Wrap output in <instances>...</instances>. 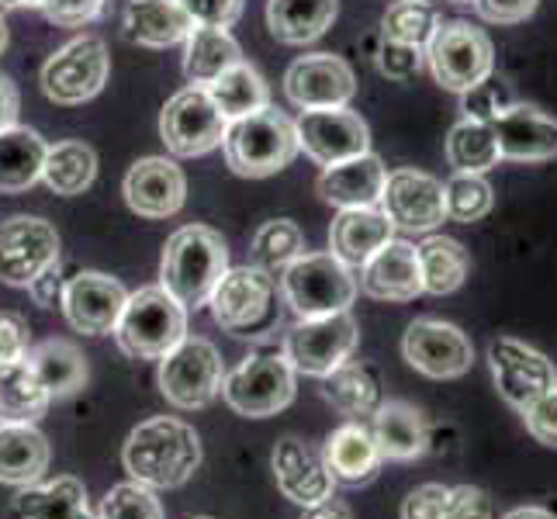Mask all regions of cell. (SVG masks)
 <instances>
[{"label":"cell","mask_w":557,"mask_h":519,"mask_svg":"<svg viewBox=\"0 0 557 519\" xmlns=\"http://www.w3.org/2000/svg\"><path fill=\"white\" fill-rule=\"evenodd\" d=\"M447 485H419L401 503V519H447Z\"/></svg>","instance_id":"cell-50"},{"label":"cell","mask_w":557,"mask_h":519,"mask_svg":"<svg viewBox=\"0 0 557 519\" xmlns=\"http://www.w3.org/2000/svg\"><path fill=\"white\" fill-rule=\"evenodd\" d=\"M198 519H211V516H198Z\"/></svg>","instance_id":"cell-61"},{"label":"cell","mask_w":557,"mask_h":519,"mask_svg":"<svg viewBox=\"0 0 557 519\" xmlns=\"http://www.w3.org/2000/svg\"><path fill=\"white\" fill-rule=\"evenodd\" d=\"M281 295L298 319H319L350 312L357 298V277L333 254H301L281 274Z\"/></svg>","instance_id":"cell-5"},{"label":"cell","mask_w":557,"mask_h":519,"mask_svg":"<svg viewBox=\"0 0 557 519\" xmlns=\"http://www.w3.org/2000/svg\"><path fill=\"white\" fill-rule=\"evenodd\" d=\"M205 90L211 94V101L219 104V111L228 122L246 119V114L271 104V87H267V81L249 63H236L233 70H225Z\"/></svg>","instance_id":"cell-39"},{"label":"cell","mask_w":557,"mask_h":519,"mask_svg":"<svg viewBox=\"0 0 557 519\" xmlns=\"http://www.w3.org/2000/svg\"><path fill=\"white\" fill-rule=\"evenodd\" d=\"M295 128H298V149H305V157H312L322 166L343 163L371 149L368 122L350 108L301 111Z\"/></svg>","instance_id":"cell-18"},{"label":"cell","mask_w":557,"mask_h":519,"mask_svg":"<svg viewBox=\"0 0 557 519\" xmlns=\"http://www.w3.org/2000/svg\"><path fill=\"white\" fill-rule=\"evenodd\" d=\"M8 8H42V0H0V11Z\"/></svg>","instance_id":"cell-58"},{"label":"cell","mask_w":557,"mask_h":519,"mask_svg":"<svg viewBox=\"0 0 557 519\" xmlns=\"http://www.w3.org/2000/svg\"><path fill=\"white\" fill-rule=\"evenodd\" d=\"M377 205H381L384 215H388V222L395 228H406V233L430 236L433 228H440L447 222L444 181H436L422 170L388 173Z\"/></svg>","instance_id":"cell-16"},{"label":"cell","mask_w":557,"mask_h":519,"mask_svg":"<svg viewBox=\"0 0 557 519\" xmlns=\"http://www.w3.org/2000/svg\"><path fill=\"white\" fill-rule=\"evenodd\" d=\"M447 519H492V498L485 489L457 485L447 492Z\"/></svg>","instance_id":"cell-51"},{"label":"cell","mask_w":557,"mask_h":519,"mask_svg":"<svg viewBox=\"0 0 557 519\" xmlns=\"http://www.w3.org/2000/svg\"><path fill=\"white\" fill-rule=\"evenodd\" d=\"M520 416H523L527 430H530V436L536 440V444L557 447V388H550L547 395L530 401Z\"/></svg>","instance_id":"cell-49"},{"label":"cell","mask_w":557,"mask_h":519,"mask_svg":"<svg viewBox=\"0 0 557 519\" xmlns=\"http://www.w3.org/2000/svg\"><path fill=\"white\" fill-rule=\"evenodd\" d=\"M28 368L46 384L52 398L76 395L87 384V357L70 339H46L28 350Z\"/></svg>","instance_id":"cell-34"},{"label":"cell","mask_w":557,"mask_h":519,"mask_svg":"<svg viewBox=\"0 0 557 519\" xmlns=\"http://www.w3.org/2000/svg\"><path fill=\"white\" fill-rule=\"evenodd\" d=\"M444 201H447V219L471 225V222H482L492 211L495 190L485 181V173H454L444 184Z\"/></svg>","instance_id":"cell-42"},{"label":"cell","mask_w":557,"mask_h":519,"mask_svg":"<svg viewBox=\"0 0 557 519\" xmlns=\"http://www.w3.org/2000/svg\"><path fill=\"white\" fill-rule=\"evenodd\" d=\"M222 149L233 173L260 181L284 170L298 157V128L284 111L267 104L253 114H246V119L228 122Z\"/></svg>","instance_id":"cell-3"},{"label":"cell","mask_w":557,"mask_h":519,"mask_svg":"<svg viewBox=\"0 0 557 519\" xmlns=\"http://www.w3.org/2000/svg\"><path fill=\"white\" fill-rule=\"evenodd\" d=\"M274 478L284 498H292L295 506H312L330 498L336 482L325 465V454L312 444H305L298 436H284L274 447Z\"/></svg>","instance_id":"cell-22"},{"label":"cell","mask_w":557,"mask_h":519,"mask_svg":"<svg viewBox=\"0 0 557 519\" xmlns=\"http://www.w3.org/2000/svg\"><path fill=\"white\" fill-rule=\"evenodd\" d=\"M384 177H388V170H384L374 152H360V157L325 166L315 187L322 201L336 208H371L381 201Z\"/></svg>","instance_id":"cell-24"},{"label":"cell","mask_w":557,"mask_h":519,"mask_svg":"<svg viewBox=\"0 0 557 519\" xmlns=\"http://www.w3.org/2000/svg\"><path fill=\"white\" fill-rule=\"evenodd\" d=\"M419 274H422V295H454L468 281L471 257L468 249L450 236H426L419 246Z\"/></svg>","instance_id":"cell-36"},{"label":"cell","mask_w":557,"mask_h":519,"mask_svg":"<svg viewBox=\"0 0 557 519\" xmlns=\"http://www.w3.org/2000/svg\"><path fill=\"white\" fill-rule=\"evenodd\" d=\"M125 201L143 219H174L187 201L184 170L166 157H146L125 173Z\"/></svg>","instance_id":"cell-20"},{"label":"cell","mask_w":557,"mask_h":519,"mask_svg":"<svg viewBox=\"0 0 557 519\" xmlns=\"http://www.w3.org/2000/svg\"><path fill=\"white\" fill-rule=\"evenodd\" d=\"M28 350V322L14 312H0V363L25 360Z\"/></svg>","instance_id":"cell-53"},{"label":"cell","mask_w":557,"mask_h":519,"mask_svg":"<svg viewBox=\"0 0 557 519\" xmlns=\"http://www.w3.org/2000/svg\"><path fill=\"white\" fill-rule=\"evenodd\" d=\"M14 509L22 519H98L87 506V489L81 478L63 474L46 485H28L17 492Z\"/></svg>","instance_id":"cell-32"},{"label":"cell","mask_w":557,"mask_h":519,"mask_svg":"<svg viewBox=\"0 0 557 519\" xmlns=\"http://www.w3.org/2000/svg\"><path fill=\"white\" fill-rule=\"evenodd\" d=\"M503 152H498V139L488 122L460 119L450 136H447V163L454 173H485L498 166Z\"/></svg>","instance_id":"cell-40"},{"label":"cell","mask_w":557,"mask_h":519,"mask_svg":"<svg viewBox=\"0 0 557 519\" xmlns=\"http://www.w3.org/2000/svg\"><path fill=\"white\" fill-rule=\"evenodd\" d=\"M401 354H406L412 371L433 381L465 378L474 363V346L468 333L440 319H416L406 330V339H401Z\"/></svg>","instance_id":"cell-15"},{"label":"cell","mask_w":557,"mask_h":519,"mask_svg":"<svg viewBox=\"0 0 557 519\" xmlns=\"http://www.w3.org/2000/svg\"><path fill=\"white\" fill-rule=\"evenodd\" d=\"M371 433L384 460H416L430 447V427L409 401H381L371 416Z\"/></svg>","instance_id":"cell-27"},{"label":"cell","mask_w":557,"mask_h":519,"mask_svg":"<svg viewBox=\"0 0 557 519\" xmlns=\"http://www.w3.org/2000/svg\"><path fill=\"white\" fill-rule=\"evenodd\" d=\"M325 465L336 485H363L371 482L381 468V450L374 444V433L363 422H347L330 440H325Z\"/></svg>","instance_id":"cell-29"},{"label":"cell","mask_w":557,"mask_h":519,"mask_svg":"<svg viewBox=\"0 0 557 519\" xmlns=\"http://www.w3.org/2000/svg\"><path fill=\"white\" fill-rule=\"evenodd\" d=\"M357 319L350 312L319 316V319H298L284 336V357L305 378H325L333 374L343 360H350L357 350Z\"/></svg>","instance_id":"cell-10"},{"label":"cell","mask_w":557,"mask_h":519,"mask_svg":"<svg viewBox=\"0 0 557 519\" xmlns=\"http://www.w3.org/2000/svg\"><path fill=\"white\" fill-rule=\"evenodd\" d=\"M177 4L187 11V17L195 25H205V28H233L239 22L246 0H177Z\"/></svg>","instance_id":"cell-47"},{"label":"cell","mask_w":557,"mask_h":519,"mask_svg":"<svg viewBox=\"0 0 557 519\" xmlns=\"http://www.w3.org/2000/svg\"><path fill=\"white\" fill-rule=\"evenodd\" d=\"M450 4H474V0H450Z\"/></svg>","instance_id":"cell-60"},{"label":"cell","mask_w":557,"mask_h":519,"mask_svg":"<svg viewBox=\"0 0 557 519\" xmlns=\"http://www.w3.org/2000/svg\"><path fill=\"white\" fill-rule=\"evenodd\" d=\"M541 0H474V11L488 25H520L533 17Z\"/></svg>","instance_id":"cell-52"},{"label":"cell","mask_w":557,"mask_h":519,"mask_svg":"<svg viewBox=\"0 0 557 519\" xmlns=\"http://www.w3.org/2000/svg\"><path fill=\"white\" fill-rule=\"evenodd\" d=\"M339 0H271L267 4V28L284 46L315 42L333 28Z\"/></svg>","instance_id":"cell-30"},{"label":"cell","mask_w":557,"mask_h":519,"mask_svg":"<svg viewBox=\"0 0 557 519\" xmlns=\"http://www.w3.org/2000/svg\"><path fill=\"white\" fill-rule=\"evenodd\" d=\"M8 49V25H4V17H0V52Z\"/></svg>","instance_id":"cell-59"},{"label":"cell","mask_w":557,"mask_h":519,"mask_svg":"<svg viewBox=\"0 0 557 519\" xmlns=\"http://www.w3.org/2000/svg\"><path fill=\"white\" fill-rule=\"evenodd\" d=\"M274 295L277 284L271 274L257 271V267H236V271L222 274V281L208 298L211 319L233 336H260L277 322Z\"/></svg>","instance_id":"cell-7"},{"label":"cell","mask_w":557,"mask_h":519,"mask_svg":"<svg viewBox=\"0 0 557 519\" xmlns=\"http://www.w3.org/2000/svg\"><path fill=\"white\" fill-rule=\"evenodd\" d=\"M426 63L440 87L465 94L495 73V46L471 22H440L426 42Z\"/></svg>","instance_id":"cell-6"},{"label":"cell","mask_w":557,"mask_h":519,"mask_svg":"<svg viewBox=\"0 0 557 519\" xmlns=\"http://www.w3.org/2000/svg\"><path fill=\"white\" fill-rule=\"evenodd\" d=\"M190 28H195V22H190L177 0H128L125 4L122 32L132 46L170 49L187 42Z\"/></svg>","instance_id":"cell-26"},{"label":"cell","mask_w":557,"mask_h":519,"mask_svg":"<svg viewBox=\"0 0 557 519\" xmlns=\"http://www.w3.org/2000/svg\"><path fill=\"white\" fill-rule=\"evenodd\" d=\"M122 465L132 474V482L152 492L181 489L201 465V440L195 427H187L184 419H146L128 433L122 447Z\"/></svg>","instance_id":"cell-1"},{"label":"cell","mask_w":557,"mask_h":519,"mask_svg":"<svg viewBox=\"0 0 557 519\" xmlns=\"http://www.w3.org/2000/svg\"><path fill=\"white\" fill-rule=\"evenodd\" d=\"M111 55L104 38L84 35L66 42L55 55H49L42 66V90L55 104H84L98 98L108 84Z\"/></svg>","instance_id":"cell-12"},{"label":"cell","mask_w":557,"mask_h":519,"mask_svg":"<svg viewBox=\"0 0 557 519\" xmlns=\"http://www.w3.org/2000/svg\"><path fill=\"white\" fill-rule=\"evenodd\" d=\"M228 271V246L211 225H184L163 246L160 287L184 309L208 305L215 284Z\"/></svg>","instance_id":"cell-2"},{"label":"cell","mask_w":557,"mask_h":519,"mask_svg":"<svg viewBox=\"0 0 557 519\" xmlns=\"http://www.w3.org/2000/svg\"><path fill=\"white\" fill-rule=\"evenodd\" d=\"M52 395L38 374L28 368V360L0 363V422H35L49 412Z\"/></svg>","instance_id":"cell-37"},{"label":"cell","mask_w":557,"mask_h":519,"mask_svg":"<svg viewBox=\"0 0 557 519\" xmlns=\"http://www.w3.org/2000/svg\"><path fill=\"white\" fill-rule=\"evenodd\" d=\"M503 519H557V516L550 509H544V506H520V509L506 512Z\"/></svg>","instance_id":"cell-57"},{"label":"cell","mask_w":557,"mask_h":519,"mask_svg":"<svg viewBox=\"0 0 557 519\" xmlns=\"http://www.w3.org/2000/svg\"><path fill=\"white\" fill-rule=\"evenodd\" d=\"M360 292L374 301H412L422 295L419 254L406 239H388L360 267Z\"/></svg>","instance_id":"cell-23"},{"label":"cell","mask_w":557,"mask_h":519,"mask_svg":"<svg viewBox=\"0 0 557 519\" xmlns=\"http://www.w3.org/2000/svg\"><path fill=\"white\" fill-rule=\"evenodd\" d=\"M243 63V52L228 28H205L195 25L187 35V52H184V73L195 87H208L219 81L225 70Z\"/></svg>","instance_id":"cell-35"},{"label":"cell","mask_w":557,"mask_h":519,"mask_svg":"<svg viewBox=\"0 0 557 519\" xmlns=\"http://www.w3.org/2000/svg\"><path fill=\"white\" fill-rule=\"evenodd\" d=\"M63 287H66V281L60 277V263H52L49 271H42L28 284V292L42 309H55V305H63Z\"/></svg>","instance_id":"cell-54"},{"label":"cell","mask_w":557,"mask_h":519,"mask_svg":"<svg viewBox=\"0 0 557 519\" xmlns=\"http://www.w3.org/2000/svg\"><path fill=\"white\" fill-rule=\"evenodd\" d=\"M49 471V440L32 422H0V485L28 489Z\"/></svg>","instance_id":"cell-28"},{"label":"cell","mask_w":557,"mask_h":519,"mask_svg":"<svg viewBox=\"0 0 557 519\" xmlns=\"http://www.w3.org/2000/svg\"><path fill=\"white\" fill-rule=\"evenodd\" d=\"M422 63H426V52L419 46H401V42H392V38H384L377 49V66L388 81H412V76H419Z\"/></svg>","instance_id":"cell-46"},{"label":"cell","mask_w":557,"mask_h":519,"mask_svg":"<svg viewBox=\"0 0 557 519\" xmlns=\"http://www.w3.org/2000/svg\"><path fill=\"white\" fill-rule=\"evenodd\" d=\"M509 104H512V94H509V87H506L503 81H495V76H488V81H482L478 87H471V90L460 94V111H465V119L488 122V125H492Z\"/></svg>","instance_id":"cell-45"},{"label":"cell","mask_w":557,"mask_h":519,"mask_svg":"<svg viewBox=\"0 0 557 519\" xmlns=\"http://www.w3.org/2000/svg\"><path fill=\"white\" fill-rule=\"evenodd\" d=\"M322 398L350 422H363L381 406V384L371 368L357 360H343L333 374L322 378Z\"/></svg>","instance_id":"cell-33"},{"label":"cell","mask_w":557,"mask_h":519,"mask_svg":"<svg viewBox=\"0 0 557 519\" xmlns=\"http://www.w3.org/2000/svg\"><path fill=\"white\" fill-rule=\"evenodd\" d=\"M46 152V139L32 128L11 125L0 132V195H25L42 181Z\"/></svg>","instance_id":"cell-31"},{"label":"cell","mask_w":557,"mask_h":519,"mask_svg":"<svg viewBox=\"0 0 557 519\" xmlns=\"http://www.w3.org/2000/svg\"><path fill=\"white\" fill-rule=\"evenodd\" d=\"M52 263H60V233L46 219L14 215L0 222V281L28 287Z\"/></svg>","instance_id":"cell-14"},{"label":"cell","mask_w":557,"mask_h":519,"mask_svg":"<svg viewBox=\"0 0 557 519\" xmlns=\"http://www.w3.org/2000/svg\"><path fill=\"white\" fill-rule=\"evenodd\" d=\"M436 25H440V17L426 0H395V4L384 11V22H381L384 38H392V42H401V46H419V49H426Z\"/></svg>","instance_id":"cell-43"},{"label":"cell","mask_w":557,"mask_h":519,"mask_svg":"<svg viewBox=\"0 0 557 519\" xmlns=\"http://www.w3.org/2000/svg\"><path fill=\"white\" fill-rule=\"evenodd\" d=\"M298 519H354L350 506L339 503V498H322V503H312V506H301V516Z\"/></svg>","instance_id":"cell-56"},{"label":"cell","mask_w":557,"mask_h":519,"mask_svg":"<svg viewBox=\"0 0 557 519\" xmlns=\"http://www.w3.org/2000/svg\"><path fill=\"white\" fill-rule=\"evenodd\" d=\"M284 94L287 101L301 111L319 108H347L357 94V76L347 60L333 52L301 55L284 73Z\"/></svg>","instance_id":"cell-17"},{"label":"cell","mask_w":557,"mask_h":519,"mask_svg":"<svg viewBox=\"0 0 557 519\" xmlns=\"http://www.w3.org/2000/svg\"><path fill=\"white\" fill-rule=\"evenodd\" d=\"M301 254H305V236L292 219L263 222L253 236V249H249L257 271L271 274V277H281Z\"/></svg>","instance_id":"cell-41"},{"label":"cell","mask_w":557,"mask_h":519,"mask_svg":"<svg viewBox=\"0 0 557 519\" xmlns=\"http://www.w3.org/2000/svg\"><path fill=\"white\" fill-rule=\"evenodd\" d=\"M17 108H22V101H17V87L8 73H0V132L17 125Z\"/></svg>","instance_id":"cell-55"},{"label":"cell","mask_w":557,"mask_h":519,"mask_svg":"<svg viewBox=\"0 0 557 519\" xmlns=\"http://www.w3.org/2000/svg\"><path fill=\"white\" fill-rule=\"evenodd\" d=\"M228 119L219 111V104L211 101V94L205 87H184L174 98L163 104L160 114V136L166 149L181 160L205 157L225 139Z\"/></svg>","instance_id":"cell-11"},{"label":"cell","mask_w":557,"mask_h":519,"mask_svg":"<svg viewBox=\"0 0 557 519\" xmlns=\"http://www.w3.org/2000/svg\"><path fill=\"white\" fill-rule=\"evenodd\" d=\"M108 0H42V11L60 28H84L98 22Z\"/></svg>","instance_id":"cell-48"},{"label":"cell","mask_w":557,"mask_h":519,"mask_svg":"<svg viewBox=\"0 0 557 519\" xmlns=\"http://www.w3.org/2000/svg\"><path fill=\"white\" fill-rule=\"evenodd\" d=\"M388 239H395V225L377 205L339 208L330 228V254L339 257L347 267H363V260L374 257Z\"/></svg>","instance_id":"cell-25"},{"label":"cell","mask_w":557,"mask_h":519,"mask_svg":"<svg viewBox=\"0 0 557 519\" xmlns=\"http://www.w3.org/2000/svg\"><path fill=\"white\" fill-rule=\"evenodd\" d=\"M222 398L246 419H271L295 401V368L284 354H249L222 378Z\"/></svg>","instance_id":"cell-8"},{"label":"cell","mask_w":557,"mask_h":519,"mask_svg":"<svg viewBox=\"0 0 557 519\" xmlns=\"http://www.w3.org/2000/svg\"><path fill=\"white\" fill-rule=\"evenodd\" d=\"M503 160L516 163H547L557 160V119L536 104H509L492 122Z\"/></svg>","instance_id":"cell-21"},{"label":"cell","mask_w":557,"mask_h":519,"mask_svg":"<svg viewBox=\"0 0 557 519\" xmlns=\"http://www.w3.org/2000/svg\"><path fill=\"white\" fill-rule=\"evenodd\" d=\"M98 519H163V506L152 489L139 482H125L104 495Z\"/></svg>","instance_id":"cell-44"},{"label":"cell","mask_w":557,"mask_h":519,"mask_svg":"<svg viewBox=\"0 0 557 519\" xmlns=\"http://www.w3.org/2000/svg\"><path fill=\"white\" fill-rule=\"evenodd\" d=\"M98 177V152H94L87 143H55L46 152L42 163V181L55 190V195L73 198L84 195V190Z\"/></svg>","instance_id":"cell-38"},{"label":"cell","mask_w":557,"mask_h":519,"mask_svg":"<svg viewBox=\"0 0 557 519\" xmlns=\"http://www.w3.org/2000/svg\"><path fill=\"white\" fill-rule=\"evenodd\" d=\"M187 336V309L166 295L163 287H139L128 295L125 309L114 325V339H119L125 357L136 360H160Z\"/></svg>","instance_id":"cell-4"},{"label":"cell","mask_w":557,"mask_h":519,"mask_svg":"<svg viewBox=\"0 0 557 519\" xmlns=\"http://www.w3.org/2000/svg\"><path fill=\"white\" fill-rule=\"evenodd\" d=\"M488 368H492L498 395H503L506 406H512L516 412H523L530 401L557 388V368L536 350V346L523 339H512V336L492 339Z\"/></svg>","instance_id":"cell-13"},{"label":"cell","mask_w":557,"mask_h":519,"mask_svg":"<svg viewBox=\"0 0 557 519\" xmlns=\"http://www.w3.org/2000/svg\"><path fill=\"white\" fill-rule=\"evenodd\" d=\"M128 301L122 281H114L101 271L73 274L63 287V312L66 322L84 336H108L119 325V316Z\"/></svg>","instance_id":"cell-19"},{"label":"cell","mask_w":557,"mask_h":519,"mask_svg":"<svg viewBox=\"0 0 557 519\" xmlns=\"http://www.w3.org/2000/svg\"><path fill=\"white\" fill-rule=\"evenodd\" d=\"M222 378L225 368L215 343L201 336H184L174 350L160 357V392L174 409H205L222 392Z\"/></svg>","instance_id":"cell-9"}]
</instances>
